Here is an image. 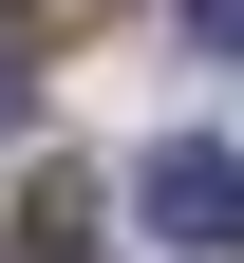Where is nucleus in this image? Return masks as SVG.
<instances>
[{"label": "nucleus", "mask_w": 244, "mask_h": 263, "mask_svg": "<svg viewBox=\"0 0 244 263\" xmlns=\"http://www.w3.org/2000/svg\"><path fill=\"white\" fill-rule=\"evenodd\" d=\"M38 113V19H19V0H0V132Z\"/></svg>", "instance_id": "2"}, {"label": "nucleus", "mask_w": 244, "mask_h": 263, "mask_svg": "<svg viewBox=\"0 0 244 263\" xmlns=\"http://www.w3.org/2000/svg\"><path fill=\"white\" fill-rule=\"evenodd\" d=\"M188 19V57H244V0H169Z\"/></svg>", "instance_id": "3"}, {"label": "nucleus", "mask_w": 244, "mask_h": 263, "mask_svg": "<svg viewBox=\"0 0 244 263\" xmlns=\"http://www.w3.org/2000/svg\"><path fill=\"white\" fill-rule=\"evenodd\" d=\"M132 207H151V245H207V263H244V151L169 132L151 170H132Z\"/></svg>", "instance_id": "1"}]
</instances>
